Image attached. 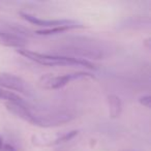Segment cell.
<instances>
[{
  "mask_svg": "<svg viewBox=\"0 0 151 151\" xmlns=\"http://www.w3.org/2000/svg\"><path fill=\"white\" fill-rule=\"evenodd\" d=\"M79 28H85V25H83L82 23H78L76 25H66V26H60V27L52 28V29H40L37 31H35V33L37 35H42V36H49V35H55V34L62 33V32H66L69 30L73 29H79Z\"/></svg>",
  "mask_w": 151,
  "mask_h": 151,
  "instance_id": "9",
  "label": "cell"
},
{
  "mask_svg": "<svg viewBox=\"0 0 151 151\" xmlns=\"http://www.w3.org/2000/svg\"><path fill=\"white\" fill-rule=\"evenodd\" d=\"M17 52L23 57L29 59L30 61H33L44 66H83L88 69H96V66L89 62L88 60L76 59L71 57L60 56V55L42 54V53L27 50V49H20L17 50Z\"/></svg>",
  "mask_w": 151,
  "mask_h": 151,
  "instance_id": "2",
  "label": "cell"
},
{
  "mask_svg": "<svg viewBox=\"0 0 151 151\" xmlns=\"http://www.w3.org/2000/svg\"><path fill=\"white\" fill-rule=\"evenodd\" d=\"M1 151H18L16 147H14L13 145L11 144H4L1 149Z\"/></svg>",
  "mask_w": 151,
  "mask_h": 151,
  "instance_id": "12",
  "label": "cell"
},
{
  "mask_svg": "<svg viewBox=\"0 0 151 151\" xmlns=\"http://www.w3.org/2000/svg\"><path fill=\"white\" fill-rule=\"evenodd\" d=\"M78 130L61 132H40L31 137L32 145L36 147H52L73 140L78 134Z\"/></svg>",
  "mask_w": 151,
  "mask_h": 151,
  "instance_id": "4",
  "label": "cell"
},
{
  "mask_svg": "<svg viewBox=\"0 0 151 151\" xmlns=\"http://www.w3.org/2000/svg\"><path fill=\"white\" fill-rule=\"evenodd\" d=\"M20 16L23 20L27 21L28 23H31L38 27H42V29H52V28L60 27V26H66V25H76V24L80 23V22L76 21V20L70 19H61V20H46L42 19L40 17H36L34 15L24 12H20Z\"/></svg>",
  "mask_w": 151,
  "mask_h": 151,
  "instance_id": "6",
  "label": "cell"
},
{
  "mask_svg": "<svg viewBox=\"0 0 151 151\" xmlns=\"http://www.w3.org/2000/svg\"><path fill=\"white\" fill-rule=\"evenodd\" d=\"M6 110L18 118L38 127H55L71 121L76 117L70 111L65 110H40L26 104L5 103Z\"/></svg>",
  "mask_w": 151,
  "mask_h": 151,
  "instance_id": "1",
  "label": "cell"
},
{
  "mask_svg": "<svg viewBox=\"0 0 151 151\" xmlns=\"http://www.w3.org/2000/svg\"><path fill=\"white\" fill-rule=\"evenodd\" d=\"M0 99H3V101H5V103L11 104H21V105L26 104L25 99L22 96H20L18 93L3 88H0Z\"/></svg>",
  "mask_w": 151,
  "mask_h": 151,
  "instance_id": "10",
  "label": "cell"
},
{
  "mask_svg": "<svg viewBox=\"0 0 151 151\" xmlns=\"http://www.w3.org/2000/svg\"><path fill=\"white\" fill-rule=\"evenodd\" d=\"M3 145H4V143H3V140H2V138H1V137H0V151H1V149H2Z\"/></svg>",
  "mask_w": 151,
  "mask_h": 151,
  "instance_id": "13",
  "label": "cell"
},
{
  "mask_svg": "<svg viewBox=\"0 0 151 151\" xmlns=\"http://www.w3.org/2000/svg\"><path fill=\"white\" fill-rule=\"evenodd\" d=\"M0 88L6 89L9 91H18L19 93L27 96H32L31 86L23 78L14 73L0 71Z\"/></svg>",
  "mask_w": 151,
  "mask_h": 151,
  "instance_id": "5",
  "label": "cell"
},
{
  "mask_svg": "<svg viewBox=\"0 0 151 151\" xmlns=\"http://www.w3.org/2000/svg\"><path fill=\"white\" fill-rule=\"evenodd\" d=\"M94 75L86 71H75V73L55 75V73H47L42 76L38 80V86L46 90H57L61 89L73 81L83 80V79H92Z\"/></svg>",
  "mask_w": 151,
  "mask_h": 151,
  "instance_id": "3",
  "label": "cell"
},
{
  "mask_svg": "<svg viewBox=\"0 0 151 151\" xmlns=\"http://www.w3.org/2000/svg\"><path fill=\"white\" fill-rule=\"evenodd\" d=\"M27 42L24 37L15 35L9 31L0 30V47L6 48H15L17 50L25 49Z\"/></svg>",
  "mask_w": 151,
  "mask_h": 151,
  "instance_id": "7",
  "label": "cell"
},
{
  "mask_svg": "<svg viewBox=\"0 0 151 151\" xmlns=\"http://www.w3.org/2000/svg\"><path fill=\"white\" fill-rule=\"evenodd\" d=\"M124 151H126V150H124Z\"/></svg>",
  "mask_w": 151,
  "mask_h": 151,
  "instance_id": "14",
  "label": "cell"
},
{
  "mask_svg": "<svg viewBox=\"0 0 151 151\" xmlns=\"http://www.w3.org/2000/svg\"><path fill=\"white\" fill-rule=\"evenodd\" d=\"M139 103H140L141 105L144 106V107L150 109V107H151V97H150V95H143V96H141L140 99H139Z\"/></svg>",
  "mask_w": 151,
  "mask_h": 151,
  "instance_id": "11",
  "label": "cell"
},
{
  "mask_svg": "<svg viewBox=\"0 0 151 151\" xmlns=\"http://www.w3.org/2000/svg\"><path fill=\"white\" fill-rule=\"evenodd\" d=\"M108 108H109V115L111 118L115 119L121 115L122 112V103L120 97L117 95L111 94L107 97Z\"/></svg>",
  "mask_w": 151,
  "mask_h": 151,
  "instance_id": "8",
  "label": "cell"
}]
</instances>
